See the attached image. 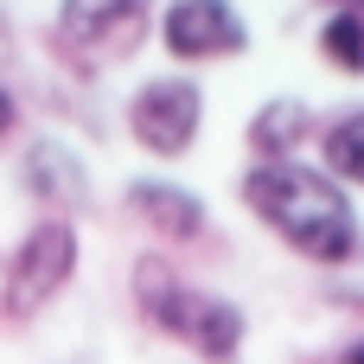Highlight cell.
Masks as SVG:
<instances>
[{
  "label": "cell",
  "instance_id": "cell-1",
  "mask_svg": "<svg viewBox=\"0 0 364 364\" xmlns=\"http://www.w3.org/2000/svg\"><path fill=\"white\" fill-rule=\"evenodd\" d=\"M237 192H243L250 218L282 250H294L301 262H314V269H352L364 256V218L352 205V192L333 173H320L314 160H275V166L250 160L243 179H237Z\"/></svg>",
  "mask_w": 364,
  "mask_h": 364
},
{
  "label": "cell",
  "instance_id": "cell-2",
  "mask_svg": "<svg viewBox=\"0 0 364 364\" xmlns=\"http://www.w3.org/2000/svg\"><path fill=\"white\" fill-rule=\"evenodd\" d=\"M128 301H134V314H141L147 333L186 346L198 364H237L243 358L250 314H243L230 294H218V288H192V282L173 269V256L141 250V256L128 262Z\"/></svg>",
  "mask_w": 364,
  "mask_h": 364
},
{
  "label": "cell",
  "instance_id": "cell-3",
  "mask_svg": "<svg viewBox=\"0 0 364 364\" xmlns=\"http://www.w3.org/2000/svg\"><path fill=\"white\" fill-rule=\"evenodd\" d=\"M83 269V230L70 218H32L0 256V320H38Z\"/></svg>",
  "mask_w": 364,
  "mask_h": 364
},
{
  "label": "cell",
  "instance_id": "cell-4",
  "mask_svg": "<svg viewBox=\"0 0 364 364\" xmlns=\"http://www.w3.org/2000/svg\"><path fill=\"white\" fill-rule=\"evenodd\" d=\"M154 13H160V0H58L51 45L70 70L96 77L109 64H128L154 38Z\"/></svg>",
  "mask_w": 364,
  "mask_h": 364
},
{
  "label": "cell",
  "instance_id": "cell-5",
  "mask_svg": "<svg viewBox=\"0 0 364 364\" xmlns=\"http://www.w3.org/2000/svg\"><path fill=\"white\" fill-rule=\"evenodd\" d=\"M122 128L147 160H186L205 128V83L186 70H160V77L134 83L122 102Z\"/></svg>",
  "mask_w": 364,
  "mask_h": 364
},
{
  "label": "cell",
  "instance_id": "cell-6",
  "mask_svg": "<svg viewBox=\"0 0 364 364\" xmlns=\"http://www.w3.org/2000/svg\"><path fill=\"white\" fill-rule=\"evenodd\" d=\"M154 38L173 64H224L250 51V19L237 0H160Z\"/></svg>",
  "mask_w": 364,
  "mask_h": 364
},
{
  "label": "cell",
  "instance_id": "cell-7",
  "mask_svg": "<svg viewBox=\"0 0 364 364\" xmlns=\"http://www.w3.org/2000/svg\"><path fill=\"white\" fill-rule=\"evenodd\" d=\"M19 192L38 205V218H70V224L96 205L90 166L64 134H32L19 147Z\"/></svg>",
  "mask_w": 364,
  "mask_h": 364
},
{
  "label": "cell",
  "instance_id": "cell-8",
  "mask_svg": "<svg viewBox=\"0 0 364 364\" xmlns=\"http://www.w3.org/2000/svg\"><path fill=\"white\" fill-rule=\"evenodd\" d=\"M122 205H128V218H134L141 230H154L160 243H205V230H211V205H205L192 186L160 179V173L128 179Z\"/></svg>",
  "mask_w": 364,
  "mask_h": 364
},
{
  "label": "cell",
  "instance_id": "cell-9",
  "mask_svg": "<svg viewBox=\"0 0 364 364\" xmlns=\"http://www.w3.org/2000/svg\"><path fill=\"white\" fill-rule=\"evenodd\" d=\"M314 141H320V115H314V102H301V96H269V102H256L250 122H243V147H250V160H262V166H275V160H307Z\"/></svg>",
  "mask_w": 364,
  "mask_h": 364
},
{
  "label": "cell",
  "instance_id": "cell-10",
  "mask_svg": "<svg viewBox=\"0 0 364 364\" xmlns=\"http://www.w3.org/2000/svg\"><path fill=\"white\" fill-rule=\"evenodd\" d=\"M320 173H333L346 192H364V102H352V109H339L326 128H320Z\"/></svg>",
  "mask_w": 364,
  "mask_h": 364
},
{
  "label": "cell",
  "instance_id": "cell-11",
  "mask_svg": "<svg viewBox=\"0 0 364 364\" xmlns=\"http://www.w3.org/2000/svg\"><path fill=\"white\" fill-rule=\"evenodd\" d=\"M320 58L339 70V77H364V13L333 6L320 19Z\"/></svg>",
  "mask_w": 364,
  "mask_h": 364
},
{
  "label": "cell",
  "instance_id": "cell-12",
  "mask_svg": "<svg viewBox=\"0 0 364 364\" xmlns=\"http://www.w3.org/2000/svg\"><path fill=\"white\" fill-rule=\"evenodd\" d=\"M314 364H364V333H358V339H346V346H333V352H320Z\"/></svg>",
  "mask_w": 364,
  "mask_h": 364
},
{
  "label": "cell",
  "instance_id": "cell-13",
  "mask_svg": "<svg viewBox=\"0 0 364 364\" xmlns=\"http://www.w3.org/2000/svg\"><path fill=\"white\" fill-rule=\"evenodd\" d=\"M13 122H19V96H13V83H0V141H6Z\"/></svg>",
  "mask_w": 364,
  "mask_h": 364
},
{
  "label": "cell",
  "instance_id": "cell-14",
  "mask_svg": "<svg viewBox=\"0 0 364 364\" xmlns=\"http://www.w3.org/2000/svg\"><path fill=\"white\" fill-rule=\"evenodd\" d=\"M333 6H346V13H364V0H326V13H333Z\"/></svg>",
  "mask_w": 364,
  "mask_h": 364
},
{
  "label": "cell",
  "instance_id": "cell-15",
  "mask_svg": "<svg viewBox=\"0 0 364 364\" xmlns=\"http://www.w3.org/2000/svg\"><path fill=\"white\" fill-rule=\"evenodd\" d=\"M358 307H364V301H358Z\"/></svg>",
  "mask_w": 364,
  "mask_h": 364
}]
</instances>
